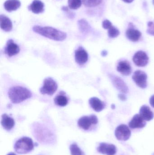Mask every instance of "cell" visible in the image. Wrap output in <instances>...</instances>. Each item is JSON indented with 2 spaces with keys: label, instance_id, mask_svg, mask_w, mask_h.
I'll return each instance as SVG.
<instances>
[{
  "label": "cell",
  "instance_id": "1",
  "mask_svg": "<svg viewBox=\"0 0 154 155\" xmlns=\"http://www.w3.org/2000/svg\"><path fill=\"white\" fill-rule=\"evenodd\" d=\"M33 30L36 33L54 41H63L67 37V34L64 32L49 26L42 27L35 25L33 26Z\"/></svg>",
  "mask_w": 154,
  "mask_h": 155
},
{
  "label": "cell",
  "instance_id": "2",
  "mask_svg": "<svg viewBox=\"0 0 154 155\" xmlns=\"http://www.w3.org/2000/svg\"><path fill=\"white\" fill-rule=\"evenodd\" d=\"M8 94L11 101L15 104H20L32 96L31 92L29 89L20 86L10 88Z\"/></svg>",
  "mask_w": 154,
  "mask_h": 155
},
{
  "label": "cell",
  "instance_id": "3",
  "mask_svg": "<svg viewBox=\"0 0 154 155\" xmlns=\"http://www.w3.org/2000/svg\"><path fill=\"white\" fill-rule=\"evenodd\" d=\"M34 146V143L31 138L23 137L16 141L14 144V149L18 153L24 154L32 151Z\"/></svg>",
  "mask_w": 154,
  "mask_h": 155
},
{
  "label": "cell",
  "instance_id": "4",
  "mask_svg": "<svg viewBox=\"0 0 154 155\" xmlns=\"http://www.w3.org/2000/svg\"><path fill=\"white\" fill-rule=\"evenodd\" d=\"M58 87L57 83L51 78H48L44 79L40 92L42 94L52 95L57 91Z\"/></svg>",
  "mask_w": 154,
  "mask_h": 155
},
{
  "label": "cell",
  "instance_id": "5",
  "mask_svg": "<svg viewBox=\"0 0 154 155\" xmlns=\"http://www.w3.org/2000/svg\"><path fill=\"white\" fill-rule=\"evenodd\" d=\"M98 123V119L95 115L90 116L82 117L78 121L79 127L85 130H88L92 124H96Z\"/></svg>",
  "mask_w": 154,
  "mask_h": 155
},
{
  "label": "cell",
  "instance_id": "6",
  "mask_svg": "<svg viewBox=\"0 0 154 155\" xmlns=\"http://www.w3.org/2000/svg\"><path fill=\"white\" fill-rule=\"evenodd\" d=\"M115 135L117 139L119 141H127L131 137V132L127 126L121 124L116 129Z\"/></svg>",
  "mask_w": 154,
  "mask_h": 155
},
{
  "label": "cell",
  "instance_id": "7",
  "mask_svg": "<svg viewBox=\"0 0 154 155\" xmlns=\"http://www.w3.org/2000/svg\"><path fill=\"white\" fill-rule=\"evenodd\" d=\"M132 78L139 87L145 88L147 87V76L144 72L139 70L136 71L133 74Z\"/></svg>",
  "mask_w": 154,
  "mask_h": 155
},
{
  "label": "cell",
  "instance_id": "8",
  "mask_svg": "<svg viewBox=\"0 0 154 155\" xmlns=\"http://www.w3.org/2000/svg\"><path fill=\"white\" fill-rule=\"evenodd\" d=\"M133 60L135 64L139 67L146 66L149 61V58L147 54L143 51H139L136 53Z\"/></svg>",
  "mask_w": 154,
  "mask_h": 155
},
{
  "label": "cell",
  "instance_id": "9",
  "mask_svg": "<svg viewBox=\"0 0 154 155\" xmlns=\"http://www.w3.org/2000/svg\"><path fill=\"white\" fill-rule=\"evenodd\" d=\"M97 151L102 154L115 155L117 153V148L115 146L112 144L102 143L97 147Z\"/></svg>",
  "mask_w": 154,
  "mask_h": 155
},
{
  "label": "cell",
  "instance_id": "10",
  "mask_svg": "<svg viewBox=\"0 0 154 155\" xmlns=\"http://www.w3.org/2000/svg\"><path fill=\"white\" fill-rule=\"evenodd\" d=\"M75 61L80 65L85 64L88 60V54L86 51L82 47H80L75 53Z\"/></svg>",
  "mask_w": 154,
  "mask_h": 155
},
{
  "label": "cell",
  "instance_id": "11",
  "mask_svg": "<svg viewBox=\"0 0 154 155\" xmlns=\"http://www.w3.org/2000/svg\"><path fill=\"white\" fill-rule=\"evenodd\" d=\"M20 49L18 45L14 42L12 40L7 41L5 48L4 51L5 54L9 57H12L20 52Z\"/></svg>",
  "mask_w": 154,
  "mask_h": 155
},
{
  "label": "cell",
  "instance_id": "12",
  "mask_svg": "<svg viewBox=\"0 0 154 155\" xmlns=\"http://www.w3.org/2000/svg\"><path fill=\"white\" fill-rule=\"evenodd\" d=\"M146 125L145 120H144L140 114L135 115L129 123V127L133 129L143 128L145 127Z\"/></svg>",
  "mask_w": 154,
  "mask_h": 155
},
{
  "label": "cell",
  "instance_id": "13",
  "mask_svg": "<svg viewBox=\"0 0 154 155\" xmlns=\"http://www.w3.org/2000/svg\"><path fill=\"white\" fill-rule=\"evenodd\" d=\"M118 71L125 76H128L132 73V67L127 61H121L118 63L117 67Z\"/></svg>",
  "mask_w": 154,
  "mask_h": 155
},
{
  "label": "cell",
  "instance_id": "14",
  "mask_svg": "<svg viewBox=\"0 0 154 155\" xmlns=\"http://www.w3.org/2000/svg\"><path fill=\"white\" fill-rule=\"evenodd\" d=\"M111 79L115 86L120 92L123 93H127L128 92V87L126 84L120 77L112 76Z\"/></svg>",
  "mask_w": 154,
  "mask_h": 155
},
{
  "label": "cell",
  "instance_id": "15",
  "mask_svg": "<svg viewBox=\"0 0 154 155\" xmlns=\"http://www.w3.org/2000/svg\"><path fill=\"white\" fill-rule=\"evenodd\" d=\"M1 124L2 126L7 131L12 129L15 125V122L13 118L9 117L6 114H3L2 116Z\"/></svg>",
  "mask_w": 154,
  "mask_h": 155
},
{
  "label": "cell",
  "instance_id": "16",
  "mask_svg": "<svg viewBox=\"0 0 154 155\" xmlns=\"http://www.w3.org/2000/svg\"><path fill=\"white\" fill-rule=\"evenodd\" d=\"M89 102L91 107L97 112L102 111L105 106V103L97 97H91L89 100Z\"/></svg>",
  "mask_w": 154,
  "mask_h": 155
},
{
  "label": "cell",
  "instance_id": "17",
  "mask_svg": "<svg viewBox=\"0 0 154 155\" xmlns=\"http://www.w3.org/2000/svg\"><path fill=\"white\" fill-rule=\"evenodd\" d=\"M44 4L39 0H34L28 6V9L35 14L42 13L44 11Z\"/></svg>",
  "mask_w": 154,
  "mask_h": 155
},
{
  "label": "cell",
  "instance_id": "18",
  "mask_svg": "<svg viewBox=\"0 0 154 155\" xmlns=\"http://www.w3.org/2000/svg\"><path fill=\"white\" fill-rule=\"evenodd\" d=\"M1 28L5 31L9 32L12 29L13 25L11 20L7 16L1 15H0Z\"/></svg>",
  "mask_w": 154,
  "mask_h": 155
},
{
  "label": "cell",
  "instance_id": "19",
  "mask_svg": "<svg viewBox=\"0 0 154 155\" xmlns=\"http://www.w3.org/2000/svg\"><path fill=\"white\" fill-rule=\"evenodd\" d=\"M140 115L146 121H150L153 118L154 114L151 108L146 105H143L140 109Z\"/></svg>",
  "mask_w": 154,
  "mask_h": 155
},
{
  "label": "cell",
  "instance_id": "20",
  "mask_svg": "<svg viewBox=\"0 0 154 155\" xmlns=\"http://www.w3.org/2000/svg\"><path fill=\"white\" fill-rule=\"evenodd\" d=\"M20 5V2L19 0H7L4 4L5 9L8 12L16 11Z\"/></svg>",
  "mask_w": 154,
  "mask_h": 155
},
{
  "label": "cell",
  "instance_id": "21",
  "mask_svg": "<svg viewBox=\"0 0 154 155\" xmlns=\"http://www.w3.org/2000/svg\"><path fill=\"white\" fill-rule=\"evenodd\" d=\"M126 34L127 38L133 42L138 41L142 35L141 32L133 28L128 29L127 31Z\"/></svg>",
  "mask_w": 154,
  "mask_h": 155
},
{
  "label": "cell",
  "instance_id": "22",
  "mask_svg": "<svg viewBox=\"0 0 154 155\" xmlns=\"http://www.w3.org/2000/svg\"><path fill=\"white\" fill-rule=\"evenodd\" d=\"M60 93L58 95L54 98V103L55 104L60 107H65L68 104V97L64 94V93Z\"/></svg>",
  "mask_w": 154,
  "mask_h": 155
},
{
  "label": "cell",
  "instance_id": "23",
  "mask_svg": "<svg viewBox=\"0 0 154 155\" xmlns=\"http://www.w3.org/2000/svg\"><path fill=\"white\" fill-rule=\"evenodd\" d=\"M78 25L80 31L83 33L88 32L90 30V26L85 19H82L79 20L78 22Z\"/></svg>",
  "mask_w": 154,
  "mask_h": 155
},
{
  "label": "cell",
  "instance_id": "24",
  "mask_svg": "<svg viewBox=\"0 0 154 155\" xmlns=\"http://www.w3.org/2000/svg\"><path fill=\"white\" fill-rule=\"evenodd\" d=\"M70 150L71 155H85L84 152L75 143L71 145Z\"/></svg>",
  "mask_w": 154,
  "mask_h": 155
},
{
  "label": "cell",
  "instance_id": "25",
  "mask_svg": "<svg viewBox=\"0 0 154 155\" xmlns=\"http://www.w3.org/2000/svg\"><path fill=\"white\" fill-rule=\"evenodd\" d=\"M103 0H82V3L86 7H92L97 6L101 3Z\"/></svg>",
  "mask_w": 154,
  "mask_h": 155
},
{
  "label": "cell",
  "instance_id": "26",
  "mask_svg": "<svg viewBox=\"0 0 154 155\" xmlns=\"http://www.w3.org/2000/svg\"><path fill=\"white\" fill-rule=\"evenodd\" d=\"M81 0H68V7L72 10H77L81 6L82 4Z\"/></svg>",
  "mask_w": 154,
  "mask_h": 155
},
{
  "label": "cell",
  "instance_id": "27",
  "mask_svg": "<svg viewBox=\"0 0 154 155\" xmlns=\"http://www.w3.org/2000/svg\"><path fill=\"white\" fill-rule=\"evenodd\" d=\"M108 34L110 38H116L119 35L120 32L117 28L113 26L108 29Z\"/></svg>",
  "mask_w": 154,
  "mask_h": 155
},
{
  "label": "cell",
  "instance_id": "28",
  "mask_svg": "<svg viewBox=\"0 0 154 155\" xmlns=\"http://www.w3.org/2000/svg\"><path fill=\"white\" fill-rule=\"evenodd\" d=\"M148 28H147V32L149 34L154 36V22L152 21H149L147 24Z\"/></svg>",
  "mask_w": 154,
  "mask_h": 155
},
{
  "label": "cell",
  "instance_id": "29",
  "mask_svg": "<svg viewBox=\"0 0 154 155\" xmlns=\"http://www.w3.org/2000/svg\"><path fill=\"white\" fill-rule=\"evenodd\" d=\"M102 26L104 29L108 30L111 27H112L113 25H112V23L110 21L106 20L103 21V23H102Z\"/></svg>",
  "mask_w": 154,
  "mask_h": 155
},
{
  "label": "cell",
  "instance_id": "30",
  "mask_svg": "<svg viewBox=\"0 0 154 155\" xmlns=\"http://www.w3.org/2000/svg\"><path fill=\"white\" fill-rule=\"evenodd\" d=\"M118 97L122 101H125L127 99L126 97L124 94H119L118 95Z\"/></svg>",
  "mask_w": 154,
  "mask_h": 155
},
{
  "label": "cell",
  "instance_id": "31",
  "mask_svg": "<svg viewBox=\"0 0 154 155\" xmlns=\"http://www.w3.org/2000/svg\"><path fill=\"white\" fill-rule=\"evenodd\" d=\"M150 104L152 107H154V95L151 97L150 99Z\"/></svg>",
  "mask_w": 154,
  "mask_h": 155
},
{
  "label": "cell",
  "instance_id": "32",
  "mask_svg": "<svg viewBox=\"0 0 154 155\" xmlns=\"http://www.w3.org/2000/svg\"><path fill=\"white\" fill-rule=\"evenodd\" d=\"M123 2H124L127 3H130L132 2L134 0H122Z\"/></svg>",
  "mask_w": 154,
  "mask_h": 155
},
{
  "label": "cell",
  "instance_id": "33",
  "mask_svg": "<svg viewBox=\"0 0 154 155\" xmlns=\"http://www.w3.org/2000/svg\"><path fill=\"white\" fill-rule=\"evenodd\" d=\"M107 54V52L106 51H102V53H101V54H102L103 56H105V55H106V54Z\"/></svg>",
  "mask_w": 154,
  "mask_h": 155
},
{
  "label": "cell",
  "instance_id": "34",
  "mask_svg": "<svg viewBox=\"0 0 154 155\" xmlns=\"http://www.w3.org/2000/svg\"><path fill=\"white\" fill-rule=\"evenodd\" d=\"M7 155H16L15 154V153H9L8 154H7Z\"/></svg>",
  "mask_w": 154,
  "mask_h": 155
},
{
  "label": "cell",
  "instance_id": "35",
  "mask_svg": "<svg viewBox=\"0 0 154 155\" xmlns=\"http://www.w3.org/2000/svg\"><path fill=\"white\" fill-rule=\"evenodd\" d=\"M111 107H112V109H114L115 108V105L112 104V106H111Z\"/></svg>",
  "mask_w": 154,
  "mask_h": 155
},
{
  "label": "cell",
  "instance_id": "36",
  "mask_svg": "<svg viewBox=\"0 0 154 155\" xmlns=\"http://www.w3.org/2000/svg\"><path fill=\"white\" fill-rule=\"evenodd\" d=\"M153 4L154 5V0H153Z\"/></svg>",
  "mask_w": 154,
  "mask_h": 155
}]
</instances>
